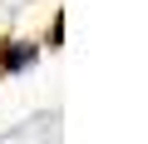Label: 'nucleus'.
Segmentation results:
<instances>
[{
    "instance_id": "f257e3e1",
    "label": "nucleus",
    "mask_w": 148,
    "mask_h": 144,
    "mask_svg": "<svg viewBox=\"0 0 148 144\" xmlns=\"http://www.w3.org/2000/svg\"><path fill=\"white\" fill-rule=\"evenodd\" d=\"M40 40H5L0 45V75H25V70L40 60Z\"/></svg>"
},
{
    "instance_id": "f03ea898",
    "label": "nucleus",
    "mask_w": 148,
    "mask_h": 144,
    "mask_svg": "<svg viewBox=\"0 0 148 144\" xmlns=\"http://www.w3.org/2000/svg\"><path fill=\"white\" fill-rule=\"evenodd\" d=\"M45 45L54 50V45H64V15L54 10V20H49V35H45Z\"/></svg>"
}]
</instances>
